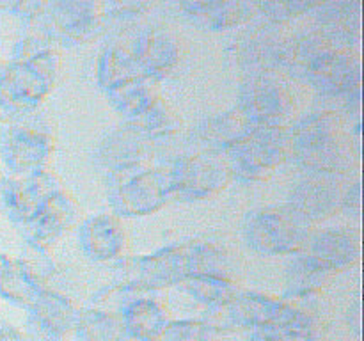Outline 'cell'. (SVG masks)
Returning a JSON list of instances; mask_svg holds the SVG:
<instances>
[{
	"instance_id": "5",
	"label": "cell",
	"mask_w": 364,
	"mask_h": 341,
	"mask_svg": "<svg viewBox=\"0 0 364 341\" xmlns=\"http://www.w3.org/2000/svg\"><path fill=\"white\" fill-rule=\"evenodd\" d=\"M0 341H25V337L18 330L4 327V329H0Z\"/></svg>"
},
{
	"instance_id": "2",
	"label": "cell",
	"mask_w": 364,
	"mask_h": 341,
	"mask_svg": "<svg viewBox=\"0 0 364 341\" xmlns=\"http://www.w3.org/2000/svg\"><path fill=\"white\" fill-rule=\"evenodd\" d=\"M124 327L134 336L144 341H151L164 332L166 320H164L162 311L155 304L139 302V304L132 305L124 315Z\"/></svg>"
},
{
	"instance_id": "4",
	"label": "cell",
	"mask_w": 364,
	"mask_h": 341,
	"mask_svg": "<svg viewBox=\"0 0 364 341\" xmlns=\"http://www.w3.org/2000/svg\"><path fill=\"white\" fill-rule=\"evenodd\" d=\"M160 341H215V334L210 327L194 322L174 323L169 329H164Z\"/></svg>"
},
{
	"instance_id": "3",
	"label": "cell",
	"mask_w": 364,
	"mask_h": 341,
	"mask_svg": "<svg viewBox=\"0 0 364 341\" xmlns=\"http://www.w3.org/2000/svg\"><path fill=\"white\" fill-rule=\"evenodd\" d=\"M80 330L87 341H124V325L105 315H89L82 320Z\"/></svg>"
},
{
	"instance_id": "1",
	"label": "cell",
	"mask_w": 364,
	"mask_h": 341,
	"mask_svg": "<svg viewBox=\"0 0 364 341\" xmlns=\"http://www.w3.org/2000/svg\"><path fill=\"white\" fill-rule=\"evenodd\" d=\"M341 137L336 131V123L331 121L329 117H322L316 121L315 124H306L304 134L299 137L297 144L302 151V158L306 162L318 166L320 169L326 167H333L336 169V160L343 158L345 146L341 141H334V139Z\"/></svg>"
},
{
	"instance_id": "6",
	"label": "cell",
	"mask_w": 364,
	"mask_h": 341,
	"mask_svg": "<svg viewBox=\"0 0 364 341\" xmlns=\"http://www.w3.org/2000/svg\"><path fill=\"white\" fill-rule=\"evenodd\" d=\"M151 341H155V340H151Z\"/></svg>"
}]
</instances>
